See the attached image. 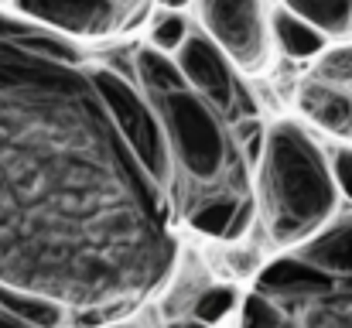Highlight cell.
Masks as SVG:
<instances>
[{
	"mask_svg": "<svg viewBox=\"0 0 352 328\" xmlns=\"http://www.w3.org/2000/svg\"><path fill=\"white\" fill-rule=\"evenodd\" d=\"M178 260L175 199L58 31L0 34V284L117 318Z\"/></svg>",
	"mask_w": 352,
	"mask_h": 328,
	"instance_id": "cell-1",
	"label": "cell"
},
{
	"mask_svg": "<svg viewBox=\"0 0 352 328\" xmlns=\"http://www.w3.org/2000/svg\"><path fill=\"white\" fill-rule=\"evenodd\" d=\"M133 79L157 109L164 127L171 171H175V206L188 212L195 202L219 192H246L243 154L230 137L226 116L209 107L178 72L175 58L157 48L133 52Z\"/></svg>",
	"mask_w": 352,
	"mask_h": 328,
	"instance_id": "cell-2",
	"label": "cell"
},
{
	"mask_svg": "<svg viewBox=\"0 0 352 328\" xmlns=\"http://www.w3.org/2000/svg\"><path fill=\"white\" fill-rule=\"evenodd\" d=\"M253 202L277 246H301L336 216L339 188L332 164L301 123L277 120L263 133Z\"/></svg>",
	"mask_w": 352,
	"mask_h": 328,
	"instance_id": "cell-3",
	"label": "cell"
},
{
	"mask_svg": "<svg viewBox=\"0 0 352 328\" xmlns=\"http://www.w3.org/2000/svg\"><path fill=\"white\" fill-rule=\"evenodd\" d=\"M243 328H352V274L280 256L246 294Z\"/></svg>",
	"mask_w": 352,
	"mask_h": 328,
	"instance_id": "cell-4",
	"label": "cell"
},
{
	"mask_svg": "<svg viewBox=\"0 0 352 328\" xmlns=\"http://www.w3.org/2000/svg\"><path fill=\"white\" fill-rule=\"evenodd\" d=\"M96 83L110 103L120 133L126 137V144L133 147L140 164L175 199V171H171V154H168V140H164V127L157 120V109L151 107V100L144 96V89L137 83H130V76H123L110 65H96Z\"/></svg>",
	"mask_w": 352,
	"mask_h": 328,
	"instance_id": "cell-5",
	"label": "cell"
},
{
	"mask_svg": "<svg viewBox=\"0 0 352 328\" xmlns=\"http://www.w3.org/2000/svg\"><path fill=\"white\" fill-rule=\"evenodd\" d=\"M202 31L219 45L236 72H260L270 58L263 0H199Z\"/></svg>",
	"mask_w": 352,
	"mask_h": 328,
	"instance_id": "cell-6",
	"label": "cell"
},
{
	"mask_svg": "<svg viewBox=\"0 0 352 328\" xmlns=\"http://www.w3.org/2000/svg\"><path fill=\"white\" fill-rule=\"evenodd\" d=\"M175 65L185 76V83L209 103L216 107L226 120H243L253 116V103L246 100L236 65L219 52V45L206 31H188L185 45L175 52Z\"/></svg>",
	"mask_w": 352,
	"mask_h": 328,
	"instance_id": "cell-7",
	"label": "cell"
},
{
	"mask_svg": "<svg viewBox=\"0 0 352 328\" xmlns=\"http://www.w3.org/2000/svg\"><path fill=\"white\" fill-rule=\"evenodd\" d=\"M14 10L48 31L72 38H103L126 21L117 0H10Z\"/></svg>",
	"mask_w": 352,
	"mask_h": 328,
	"instance_id": "cell-8",
	"label": "cell"
},
{
	"mask_svg": "<svg viewBox=\"0 0 352 328\" xmlns=\"http://www.w3.org/2000/svg\"><path fill=\"white\" fill-rule=\"evenodd\" d=\"M253 216V195L250 192H219L209 195L202 202H195L185 219L195 232L202 236H216V239H236L243 236V229L250 226Z\"/></svg>",
	"mask_w": 352,
	"mask_h": 328,
	"instance_id": "cell-9",
	"label": "cell"
},
{
	"mask_svg": "<svg viewBox=\"0 0 352 328\" xmlns=\"http://www.w3.org/2000/svg\"><path fill=\"white\" fill-rule=\"evenodd\" d=\"M298 107L315 127L336 137H352V93H346L342 86H332L322 79L308 83L298 96Z\"/></svg>",
	"mask_w": 352,
	"mask_h": 328,
	"instance_id": "cell-10",
	"label": "cell"
},
{
	"mask_svg": "<svg viewBox=\"0 0 352 328\" xmlns=\"http://www.w3.org/2000/svg\"><path fill=\"white\" fill-rule=\"evenodd\" d=\"M298 256L329 274H352V219L322 226L311 239L298 246Z\"/></svg>",
	"mask_w": 352,
	"mask_h": 328,
	"instance_id": "cell-11",
	"label": "cell"
},
{
	"mask_svg": "<svg viewBox=\"0 0 352 328\" xmlns=\"http://www.w3.org/2000/svg\"><path fill=\"white\" fill-rule=\"evenodd\" d=\"M270 38H274V41L280 45V52L291 55V58H315V55H322L325 45H329V38H325L311 21L298 17V14L287 10V7H277V10H274V17H270Z\"/></svg>",
	"mask_w": 352,
	"mask_h": 328,
	"instance_id": "cell-12",
	"label": "cell"
},
{
	"mask_svg": "<svg viewBox=\"0 0 352 328\" xmlns=\"http://www.w3.org/2000/svg\"><path fill=\"white\" fill-rule=\"evenodd\" d=\"M280 7L311 21L325 38H349L352 34V0H280Z\"/></svg>",
	"mask_w": 352,
	"mask_h": 328,
	"instance_id": "cell-13",
	"label": "cell"
},
{
	"mask_svg": "<svg viewBox=\"0 0 352 328\" xmlns=\"http://www.w3.org/2000/svg\"><path fill=\"white\" fill-rule=\"evenodd\" d=\"M0 305H7L17 318H24L34 328H58L65 318V308L58 301H48L41 294H28V291H14L0 284Z\"/></svg>",
	"mask_w": 352,
	"mask_h": 328,
	"instance_id": "cell-14",
	"label": "cell"
},
{
	"mask_svg": "<svg viewBox=\"0 0 352 328\" xmlns=\"http://www.w3.org/2000/svg\"><path fill=\"white\" fill-rule=\"evenodd\" d=\"M188 31H192V28H188V21H185L182 10H164V14H157L154 24H151V48H157V52H164V55H175V52L185 45Z\"/></svg>",
	"mask_w": 352,
	"mask_h": 328,
	"instance_id": "cell-15",
	"label": "cell"
},
{
	"mask_svg": "<svg viewBox=\"0 0 352 328\" xmlns=\"http://www.w3.org/2000/svg\"><path fill=\"white\" fill-rule=\"evenodd\" d=\"M236 305V294L230 287H209L206 294H199V301L192 305V315L199 318V322H206V325H216V322H223L230 311H233Z\"/></svg>",
	"mask_w": 352,
	"mask_h": 328,
	"instance_id": "cell-16",
	"label": "cell"
},
{
	"mask_svg": "<svg viewBox=\"0 0 352 328\" xmlns=\"http://www.w3.org/2000/svg\"><path fill=\"white\" fill-rule=\"evenodd\" d=\"M318 79L332 83V86H352V45L349 48H336V52H322Z\"/></svg>",
	"mask_w": 352,
	"mask_h": 328,
	"instance_id": "cell-17",
	"label": "cell"
},
{
	"mask_svg": "<svg viewBox=\"0 0 352 328\" xmlns=\"http://www.w3.org/2000/svg\"><path fill=\"white\" fill-rule=\"evenodd\" d=\"M332 178H336V188L352 202V147H339L336 157H332Z\"/></svg>",
	"mask_w": 352,
	"mask_h": 328,
	"instance_id": "cell-18",
	"label": "cell"
},
{
	"mask_svg": "<svg viewBox=\"0 0 352 328\" xmlns=\"http://www.w3.org/2000/svg\"><path fill=\"white\" fill-rule=\"evenodd\" d=\"M0 328H34V325H28L24 318H17L7 305H0Z\"/></svg>",
	"mask_w": 352,
	"mask_h": 328,
	"instance_id": "cell-19",
	"label": "cell"
},
{
	"mask_svg": "<svg viewBox=\"0 0 352 328\" xmlns=\"http://www.w3.org/2000/svg\"><path fill=\"white\" fill-rule=\"evenodd\" d=\"M171 328H212V325H206V322H199V318L192 315V318H178V322H171Z\"/></svg>",
	"mask_w": 352,
	"mask_h": 328,
	"instance_id": "cell-20",
	"label": "cell"
},
{
	"mask_svg": "<svg viewBox=\"0 0 352 328\" xmlns=\"http://www.w3.org/2000/svg\"><path fill=\"white\" fill-rule=\"evenodd\" d=\"M157 3H161L164 10H185V7H188L192 0H157Z\"/></svg>",
	"mask_w": 352,
	"mask_h": 328,
	"instance_id": "cell-21",
	"label": "cell"
},
{
	"mask_svg": "<svg viewBox=\"0 0 352 328\" xmlns=\"http://www.w3.org/2000/svg\"><path fill=\"white\" fill-rule=\"evenodd\" d=\"M120 7H123V14H126V17H130V7H133V3H140V0H117Z\"/></svg>",
	"mask_w": 352,
	"mask_h": 328,
	"instance_id": "cell-22",
	"label": "cell"
},
{
	"mask_svg": "<svg viewBox=\"0 0 352 328\" xmlns=\"http://www.w3.org/2000/svg\"><path fill=\"white\" fill-rule=\"evenodd\" d=\"M103 328H123V325H103Z\"/></svg>",
	"mask_w": 352,
	"mask_h": 328,
	"instance_id": "cell-23",
	"label": "cell"
},
{
	"mask_svg": "<svg viewBox=\"0 0 352 328\" xmlns=\"http://www.w3.org/2000/svg\"><path fill=\"white\" fill-rule=\"evenodd\" d=\"M0 3H10V0H0Z\"/></svg>",
	"mask_w": 352,
	"mask_h": 328,
	"instance_id": "cell-24",
	"label": "cell"
}]
</instances>
